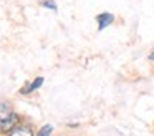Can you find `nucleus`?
<instances>
[{"instance_id": "obj_2", "label": "nucleus", "mask_w": 154, "mask_h": 136, "mask_svg": "<svg viewBox=\"0 0 154 136\" xmlns=\"http://www.w3.org/2000/svg\"><path fill=\"white\" fill-rule=\"evenodd\" d=\"M35 134H37V131L33 129V125L28 123V121H23L22 125H18L12 133H8L7 136H35Z\"/></svg>"}, {"instance_id": "obj_4", "label": "nucleus", "mask_w": 154, "mask_h": 136, "mask_svg": "<svg viewBox=\"0 0 154 136\" xmlns=\"http://www.w3.org/2000/svg\"><path fill=\"white\" fill-rule=\"evenodd\" d=\"M43 81H45L43 76H37L33 81H27V83H25V85L20 88V95L25 96V95H30V93L37 91V90L40 88L42 85H43Z\"/></svg>"}, {"instance_id": "obj_3", "label": "nucleus", "mask_w": 154, "mask_h": 136, "mask_svg": "<svg viewBox=\"0 0 154 136\" xmlns=\"http://www.w3.org/2000/svg\"><path fill=\"white\" fill-rule=\"evenodd\" d=\"M114 20H116V17L113 15V13H109V12H101V13H98L96 15V23H98V30H104V28H108L109 25H113L114 23Z\"/></svg>"}, {"instance_id": "obj_6", "label": "nucleus", "mask_w": 154, "mask_h": 136, "mask_svg": "<svg viewBox=\"0 0 154 136\" xmlns=\"http://www.w3.org/2000/svg\"><path fill=\"white\" fill-rule=\"evenodd\" d=\"M53 134V126L51 125H43L42 128L37 129V134L35 136H51Z\"/></svg>"}, {"instance_id": "obj_5", "label": "nucleus", "mask_w": 154, "mask_h": 136, "mask_svg": "<svg viewBox=\"0 0 154 136\" xmlns=\"http://www.w3.org/2000/svg\"><path fill=\"white\" fill-rule=\"evenodd\" d=\"M14 113H15V109H14V105H12L10 101L0 100V123L5 121L7 118H10Z\"/></svg>"}, {"instance_id": "obj_8", "label": "nucleus", "mask_w": 154, "mask_h": 136, "mask_svg": "<svg viewBox=\"0 0 154 136\" xmlns=\"http://www.w3.org/2000/svg\"><path fill=\"white\" fill-rule=\"evenodd\" d=\"M149 60H152V62H154V50L149 53Z\"/></svg>"}, {"instance_id": "obj_1", "label": "nucleus", "mask_w": 154, "mask_h": 136, "mask_svg": "<svg viewBox=\"0 0 154 136\" xmlns=\"http://www.w3.org/2000/svg\"><path fill=\"white\" fill-rule=\"evenodd\" d=\"M23 121H25L23 116H22L20 113L15 111L14 115L10 116V118H7L5 121L0 123V136H7L8 133H12V131H14V129L18 126V125H22Z\"/></svg>"}, {"instance_id": "obj_7", "label": "nucleus", "mask_w": 154, "mask_h": 136, "mask_svg": "<svg viewBox=\"0 0 154 136\" xmlns=\"http://www.w3.org/2000/svg\"><path fill=\"white\" fill-rule=\"evenodd\" d=\"M40 5H42V7H45V8L53 10V12H57V10H58V5L55 3V0H42Z\"/></svg>"}]
</instances>
